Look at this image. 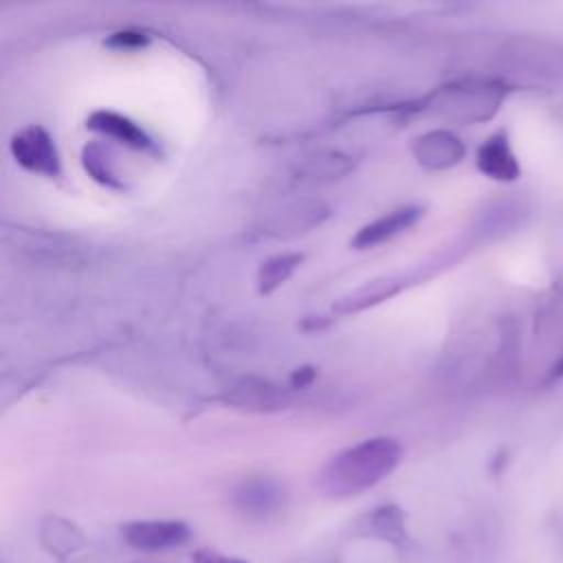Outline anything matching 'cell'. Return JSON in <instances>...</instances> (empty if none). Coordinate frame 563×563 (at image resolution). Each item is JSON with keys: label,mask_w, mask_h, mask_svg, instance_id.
Listing matches in <instances>:
<instances>
[{"label": "cell", "mask_w": 563, "mask_h": 563, "mask_svg": "<svg viewBox=\"0 0 563 563\" xmlns=\"http://www.w3.org/2000/svg\"><path fill=\"white\" fill-rule=\"evenodd\" d=\"M11 154L29 172H35L42 176L59 174V156H57L55 143L48 136V132L40 125H29L20 130L11 139Z\"/></svg>", "instance_id": "obj_4"}, {"label": "cell", "mask_w": 563, "mask_h": 563, "mask_svg": "<svg viewBox=\"0 0 563 563\" xmlns=\"http://www.w3.org/2000/svg\"><path fill=\"white\" fill-rule=\"evenodd\" d=\"M121 539L141 552H165L185 545L191 528L180 519H141L121 526Z\"/></svg>", "instance_id": "obj_2"}, {"label": "cell", "mask_w": 563, "mask_h": 563, "mask_svg": "<svg viewBox=\"0 0 563 563\" xmlns=\"http://www.w3.org/2000/svg\"><path fill=\"white\" fill-rule=\"evenodd\" d=\"M299 262H301L299 253H282V255H273L266 262H262V266L257 271L260 292H271L277 286H282L290 277V273L297 268Z\"/></svg>", "instance_id": "obj_10"}, {"label": "cell", "mask_w": 563, "mask_h": 563, "mask_svg": "<svg viewBox=\"0 0 563 563\" xmlns=\"http://www.w3.org/2000/svg\"><path fill=\"white\" fill-rule=\"evenodd\" d=\"M231 499L235 510L244 519L266 521L282 510L286 501V493L282 484L271 477H249L235 486Z\"/></svg>", "instance_id": "obj_3"}, {"label": "cell", "mask_w": 563, "mask_h": 563, "mask_svg": "<svg viewBox=\"0 0 563 563\" xmlns=\"http://www.w3.org/2000/svg\"><path fill=\"white\" fill-rule=\"evenodd\" d=\"M90 130L95 132H101L106 136H112L130 147H147L150 145V139L147 134L136 125L132 123L128 117H121L117 112H108V110H99V112H92L88 123H86Z\"/></svg>", "instance_id": "obj_8"}, {"label": "cell", "mask_w": 563, "mask_h": 563, "mask_svg": "<svg viewBox=\"0 0 563 563\" xmlns=\"http://www.w3.org/2000/svg\"><path fill=\"white\" fill-rule=\"evenodd\" d=\"M477 167L495 180H515L519 176V163L508 145L506 134L499 132L479 147Z\"/></svg>", "instance_id": "obj_7"}, {"label": "cell", "mask_w": 563, "mask_h": 563, "mask_svg": "<svg viewBox=\"0 0 563 563\" xmlns=\"http://www.w3.org/2000/svg\"><path fill=\"white\" fill-rule=\"evenodd\" d=\"M191 563H246L242 559H233V556H224L216 550H196L191 556Z\"/></svg>", "instance_id": "obj_12"}, {"label": "cell", "mask_w": 563, "mask_h": 563, "mask_svg": "<svg viewBox=\"0 0 563 563\" xmlns=\"http://www.w3.org/2000/svg\"><path fill=\"white\" fill-rule=\"evenodd\" d=\"M402 449L391 438H372L332 455L319 471L317 488L323 497L347 499L385 479L400 462Z\"/></svg>", "instance_id": "obj_1"}, {"label": "cell", "mask_w": 563, "mask_h": 563, "mask_svg": "<svg viewBox=\"0 0 563 563\" xmlns=\"http://www.w3.org/2000/svg\"><path fill=\"white\" fill-rule=\"evenodd\" d=\"M411 152L420 165L429 169H444L460 163V158L464 156V145L451 132L433 130L418 136L411 143Z\"/></svg>", "instance_id": "obj_5"}, {"label": "cell", "mask_w": 563, "mask_h": 563, "mask_svg": "<svg viewBox=\"0 0 563 563\" xmlns=\"http://www.w3.org/2000/svg\"><path fill=\"white\" fill-rule=\"evenodd\" d=\"M420 209L418 207H398L380 218H376L374 222L365 224L352 240L354 249H372L385 240H391L394 235L407 231L409 227H413L420 218Z\"/></svg>", "instance_id": "obj_6"}, {"label": "cell", "mask_w": 563, "mask_h": 563, "mask_svg": "<svg viewBox=\"0 0 563 563\" xmlns=\"http://www.w3.org/2000/svg\"><path fill=\"white\" fill-rule=\"evenodd\" d=\"M361 534L389 543H402L407 537L405 515L398 506H380L361 519Z\"/></svg>", "instance_id": "obj_9"}, {"label": "cell", "mask_w": 563, "mask_h": 563, "mask_svg": "<svg viewBox=\"0 0 563 563\" xmlns=\"http://www.w3.org/2000/svg\"><path fill=\"white\" fill-rule=\"evenodd\" d=\"M233 400L249 409H271L279 407V402H284V396H279L275 387H271L268 383L244 380L242 385H235Z\"/></svg>", "instance_id": "obj_11"}, {"label": "cell", "mask_w": 563, "mask_h": 563, "mask_svg": "<svg viewBox=\"0 0 563 563\" xmlns=\"http://www.w3.org/2000/svg\"><path fill=\"white\" fill-rule=\"evenodd\" d=\"M552 378H561L563 376V356L559 358V363L552 367V374H550Z\"/></svg>", "instance_id": "obj_13"}]
</instances>
